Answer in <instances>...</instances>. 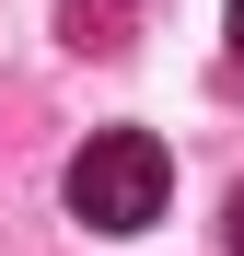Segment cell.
Returning <instances> with one entry per match:
<instances>
[{
    "instance_id": "2",
    "label": "cell",
    "mask_w": 244,
    "mask_h": 256,
    "mask_svg": "<svg viewBox=\"0 0 244 256\" xmlns=\"http://www.w3.org/2000/svg\"><path fill=\"white\" fill-rule=\"evenodd\" d=\"M58 35L93 47V58H116V47H128V12H116V0H58Z\"/></svg>"
},
{
    "instance_id": "4",
    "label": "cell",
    "mask_w": 244,
    "mask_h": 256,
    "mask_svg": "<svg viewBox=\"0 0 244 256\" xmlns=\"http://www.w3.org/2000/svg\"><path fill=\"white\" fill-rule=\"evenodd\" d=\"M221 233H233V256H244V186H233V210H221Z\"/></svg>"
},
{
    "instance_id": "1",
    "label": "cell",
    "mask_w": 244,
    "mask_h": 256,
    "mask_svg": "<svg viewBox=\"0 0 244 256\" xmlns=\"http://www.w3.org/2000/svg\"><path fill=\"white\" fill-rule=\"evenodd\" d=\"M163 198H175V163H163L151 128H93V140L70 152V210L93 233H151Z\"/></svg>"
},
{
    "instance_id": "3",
    "label": "cell",
    "mask_w": 244,
    "mask_h": 256,
    "mask_svg": "<svg viewBox=\"0 0 244 256\" xmlns=\"http://www.w3.org/2000/svg\"><path fill=\"white\" fill-rule=\"evenodd\" d=\"M221 35H233V70H244V0H233V12H221Z\"/></svg>"
}]
</instances>
